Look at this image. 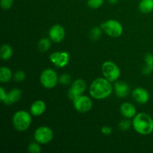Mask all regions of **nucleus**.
<instances>
[{
  "mask_svg": "<svg viewBox=\"0 0 153 153\" xmlns=\"http://www.w3.org/2000/svg\"><path fill=\"white\" fill-rule=\"evenodd\" d=\"M113 88L105 78H98L95 79L90 87V94L96 100H103L111 94Z\"/></svg>",
  "mask_w": 153,
  "mask_h": 153,
  "instance_id": "obj_1",
  "label": "nucleus"
},
{
  "mask_svg": "<svg viewBox=\"0 0 153 153\" xmlns=\"http://www.w3.org/2000/svg\"><path fill=\"white\" fill-rule=\"evenodd\" d=\"M132 126L138 134L147 135L153 131V120L147 114L139 113L133 118Z\"/></svg>",
  "mask_w": 153,
  "mask_h": 153,
  "instance_id": "obj_2",
  "label": "nucleus"
},
{
  "mask_svg": "<svg viewBox=\"0 0 153 153\" xmlns=\"http://www.w3.org/2000/svg\"><path fill=\"white\" fill-rule=\"evenodd\" d=\"M12 122L16 131H25L31 126V117L25 111H18L13 114Z\"/></svg>",
  "mask_w": 153,
  "mask_h": 153,
  "instance_id": "obj_3",
  "label": "nucleus"
},
{
  "mask_svg": "<svg viewBox=\"0 0 153 153\" xmlns=\"http://www.w3.org/2000/svg\"><path fill=\"white\" fill-rule=\"evenodd\" d=\"M102 31L112 37H118L122 35L123 26L119 21L116 19H108L102 22L100 25Z\"/></svg>",
  "mask_w": 153,
  "mask_h": 153,
  "instance_id": "obj_4",
  "label": "nucleus"
},
{
  "mask_svg": "<svg viewBox=\"0 0 153 153\" xmlns=\"http://www.w3.org/2000/svg\"><path fill=\"white\" fill-rule=\"evenodd\" d=\"M102 72L104 77L111 82L117 81L120 76V70L118 66L112 61H105L102 66Z\"/></svg>",
  "mask_w": 153,
  "mask_h": 153,
  "instance_id": "obj_5",
  "label": "nucleus"
},
{
  "mask_svg": "<svg viewBox=\"0 0 153 153\" xmlns=\"http://www.w3.org/2000/svg\"><path fill=\"white\" fill-rule=\"evenodd\" d=\"M59 78L56 72L52 69H46L42 72L40 76V82L41 85L47 89H52L56 86Z\"/></svg>",
  "mask_w": 153,
  "mask_h": 153,
  "instance_id": "obj_6",
  "label": "nucleus"
},
{
  "mask_svg": "<svg viewBox=\"0 0 153 153\" xmlns=\"http://www.w3.org/2000/svg\"><path fill=\"white\" fill-rule=\"evenodd\" d=\"M34 137L35 141L40 144H46L53 139V132L49 127L40 126L34 131Z\"/></svg>",
  "mask_w": 153,
  "mask_h": 153,
  "instance_id": "obj_7",
  "label": "nucleus"
},
{
  "mask_svg": "<svg viewBox=\"0 0 153 153\" xmlns=\"http://www.w3.org/2000/svg\"><path fill=\"white\" fill-rule=\"evenodd\" d=\"M73 105L76 111L80 113H86L92 108L93 102L87 96L80 95L73 100Z\"/></svg>",
  "mask_w": 153,
  "mask_h": 153,
  "instance_id": "obj_8",
  "label": "nucleus"
},
{
  "mask_svg": "<svg viewBox=\"0 0 153 153\" xmlns=\"http://www.w3.org/2000/svg\"><path fill=\"white\" fill-rule=\"evenodd\" d=\"M87 88V84L83 79H76L72 84L71 88L68 91V97L70 100H73L79 96L82 95Z\"/></svg>",
  "mask_w": 153,
  "mask_h": 153,
  "instance_id": "obj_9",
  "label": "nucleus"
},
{
  "mask_svg": "<svg viewBox=\"0 0 153 153\" xmlns=\"http://www.w3.org/2000/svg\"><path fill=\"white\" fill-rule=\"evenodd\" d=\"M50 61L57 67H64L70 61V54L67 52H55L49 56Z\"/></svg>",
  "mask_w": 153,
  "mask_h": 153,
  "instance_id": "obj_10",
  "label": "nucleus"
},
{
  "mask_svg": "<svg viewBox=\"0 0 153 153\" xmlns=\"http://www.w3.org/2000/svg\"><path fill=\"white\" fill-rule=\"evenodd\" d=\"M49 39L54 43H60L62 41L65 37V31L64 28L61 25H52L49 31Z\"/></svg>",
  "mask_w": 153,
  "mask_h": 153,
  "instance_id": "obj_11",
  "label": "nucleus"
},
{
  "mask_svg": "<svg viewBox=\"0 0 153 153\" xmlns=\"http://www.w3.org/2000/svg\"><path fill=\"white\" fill-rule=\"evenodd\" d=\"M132 97L139 104H145L149 100V94L144 88H137L133 90Z\"/></svg>",
  "mask_w": 153,
  "mask_h": 153,
  "instance_id": "obj_12",
  "label": "nucleus"
},
{
  "mask_svg": "<svg viewBox=\"0 0 153 153\" xmlns=\"http://www.w3.org/2000/svg\"><path fill=\"white\" fill-rule=\"evenodd\" d=\"M114 91L117 97L120 98H124L129 94V85L123 81H117L114 83Z\"/></svg>",
  "mask_w": 153,
  "mask_h": 153,
  "instance_id": "obj_13",
  "label": "nucleus"
},
{
  "mask_svg": "<svg viewBox=\"0 0 153 153\" xmlns=\"http://www.w3.org/2000/svg\"><path fill=\"white\" fill-rule=\"evenodd\" d=\"M121 114L127 119L134 118L136 115V108L130 102H123L120 105Z\"/></svg>",
  "mask_w": 153,
  "mask_h": 153,
  "instance_id": "obj_14",
  "label": "nucleus"
},
{
  "mask_svg": "<svg viewBox=\"0 0 153 153\" xmlns=\"http://www.w3.org/2000/svg\"><path fill=\"white\" fill-rule=\"evenodd\" d=\"M21 97H22V91L17 88H14V89H12L11 91L7 93V97H6V99L3 102V103L7 105H9L13 104V103L19 101Z\"/></svg>",
  "mask_w": 153,
  "mask_h": 153,
  "instance_id": "obj_15",
  "label": "nucleus"
},
{
  "mask_svg": "<svg viewBox=\"0 0 153 153\" xmlns=\"http://www.w3.org/2000/svg\"><path fill=\"white\" fill-rule=\"evenodd\" d=\"M46 111V104L42 100H37L32 103L30 108V112L33 116H40Z\"/></svg>",
  "mask_w": 153,
  "mask_h": 153,
  "instance_id": "obj_16",
  "label": "nucleus"
},
{
  "mask_svg": "<svg viewBox=\"0 0 153 153\" xmlns=\"http://www.w3.org/2000/svg\"><path fill=\"white\" fill-rule=\"evenodd\" d=\"M145 62L146 67L143 69L142 73L144 75H149L153 71V55L152 54H146L145 56Z\"/></svg>",
  "mask_w": 153,
  "mask_h": 153,
  "instance_id": "obj_17",
  "label": "nucleus"
},
{
  "mask_svg": "<svg viewBox=\"0 0 153 153\" xmlns=\"http://www.w3.org/2000/svg\"><path fill=\"white\" fill-rule=\"evenodd\" d=\"M12 78V72L8 67H1L0 69V81L1 83L10 82Z\"/></svg>",
  "mask_w": 153,
  "mask_h": 153,
  "instance_id": "obj_18",
  "label": "nucleus"
},
{
  "mask_svg": "<svg viewBox=\"0 0 153 153\" xmlns=\"http://www.w3.org/2000/svg\"><path fill=\"white\" fill-rule=\"evenodd\" d=\"M139 9L142 13H148L153 10V0H141L139 3Z\"/></svg>",
  "mask_w": 153,
  "mask_h": 153,
  "instance_id": "obj_19",
  "label": "nucleus"
},
{
  "mask_svg": "<svg viewBox=\"0 0 153 153\" xmlns=\"http://www.w3.org/2000/svg\"><path fill=\"white\" fill-rule=\"evenodd\" d=\"M1 58L4 61H7L11 58L13 55V49L11 46H9L8 44H4L1 47Z\"/></svg>",
  "mask_w": 153,
  "mask_h": 153,
  "instance_id": "obj_20",
  "label": "nucleus"
},
{
  "mask_svg": "<svg viewBox=\"0 0 153 153\" xmlns=\"http://www.w3.org/2000/svg\"><path fill=\"white\" fill-rule=\"evenodd\" d=\"M51 46V42L50 39L48 38H42L41 40L39 41L38 43V49L40 52H45L49 49Z\"/></svg>",
  "mask_w": 153,
  "mask_h": 153,
  "instance_id": "obj_21",
  "label": "nucleus"
},
{
  "mask_svg": "<svg viewBox=\"0 0 153 153\" xmlns=\"http://www.w3.org/2000/svg\"><path fill=\"white\" fill-rule=\"evenodd\" d=\"M102 29L101 27H94V28L91 31L90 37H91V38L93 40H99L102 35Z\"/></svg>",
  "mask_w": 153,
  "mask_h": 153,
  "instance_id": "obj_22",
  "label": "nucleus"
},
{
  "mask_svg": "<svg viewBox=\"0 0 153 153\" xmlns=\"http://www.w3.org/2000/svg\"><path fill=\"white\" fill-rule=\"evenodd\" d=\"M131 125H132V123L129 120V119L126 118L125 120H123L120 122L118 126H119L120 129L122 131H128L131 128Z\"/></svg>",
  "mask_w": 153,
  "mask_h": 153,
  "instance_id": "obj_23",
  "label": "nucleus"
},
{
  "mask_svg": "<svg viewBox=\"0 0 153 153\" xmlns=\"http://www.w3.org/2000/svg\"><path fill=\"white\" fill-rule=\"evenodd\" d=\"M28 151L31 153H40L41 152V148H40L39 143L36 142H33L28 145Z\"/></svg>",
  "mask_w": 153,
  "mask_h": 153,
  "instance_id": "obj_24",
  "label": "nucleus"
},
{
  "mask_svg": "<svg viewBox=\"0 0 153 153\" xmlns=\"http://www.w3.org/2000/svg\"><path fill=\"white\" fill-rule=\"evenodd\" d=\"M103 2H104V0H88L87 4L88 7L91 8L97 9L101 7L103 4Z\"/></svg>",
  "mask_w": 153,
  "mask_h": 153,
  "instance_id": "obj_25",
  "label": "nucleus"
},
{
  "mask_svg": "<svg viewBox=\"0 0 153 153\" xmlns=\"http://www.w3.org/2000/svg\"><path fill=\"white\" fill-rule=\"evenodd\" d=\"M58 82L61 84L64 85H67L71 83V76L69 74H62L61 76H60L59 79H58Z\"/></svg>",
  "mask_w": 153,
  "mask_h": 153,
  "instance_id": "obj_26",
  "label": "nucleus"
},
{
  "mask_svg": "<svg viewBox=\"0 0 153 153\" xmlns=\"http://www.w3.org/2000/svg\"><path fill=\"white\" fill-rule=\"evenodd\" d=\"M13 79L16 82H21L25 79V73L23 71H16L13 75Z\"/></svg>",
  "mask_w": 153,
  "mask_h": 153,
  "instance_id": "obj_27",
  "label": "nucleus"
},
{
  "mask_svg": "<svg viewBox=\"0 0 153 153\" xmlns=\"http://www.w3.org/2000/svg\"><path fill=\"white\" fill-rule=\"evenodd\" d=\"M13 4V0H1L0 4L1 8L4 10H8L12 7Z\"/></svg>",
  "mask_w": 153,
  "mask_h": 153,
  "instance_id": "obj_28",
  "label": "nucleus"
},
{
  "mask_svg": "<svg viewBox=\"0 0 153 153\" xmlns=\"http://www.w3.org/2000/svg\"><path fill=\"white\" fill-rule=\"evenodd\" d=\"M101 131L102 134H105V135H109V134H111L112 128L109 126H103L101 128Z\"/></svg>",
  "mask_w": 153,
  "mask_h": 153,
  "instance_id": "obj_29",
  "label": "nucleus"
},
{
  "mask_svg": "<svg viewBox=\"0 0 153 153\" xmlns=\"http://www.w3.org/2000/svg\"><path fill=\"white\" fill-rule=\"evenodd\" d=\"M6 97H7V93L4 91V88L2 87H1L0 88V100L3 102L4 101V100L6 99Z\"/></svg>",
  "mask_w": 153,
  "mask_h": 153,
  "instance_id": "obj_30",
  "label": "nucleus"
},
{
  "mask_svg": "<svg viewBox=\"0 0 153 153\" xmlns=\"http://www.w3.org/2000/svg\"><path fill=\"white\" fill-rule=\"evenodd\" d=\"M108 1H109V2H110L111 4H116L118 0H108Z\"/></svg>",
  "mask_w": 153,
  "mask_h": 153,
  "instance_id": "obj_31",
  "label": "nucleus"
}]
</instances>
